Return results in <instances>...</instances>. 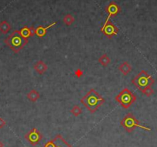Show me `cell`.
Returning <instances> with one entry per match:
<instances>
[{
  "label": "cell",
  "instance_id": "14",
  "mask_svg": "<svg viewBox=\"0 0 157 147\" xmlns=\"http://www.w3.org/2000/svg\"><path fill=\"white\" fill-rule=\"evenodd\" d=\"M11 29V25L7 21H2L0 22V32L2 34H7Z\"/></svg>",
  "mask_w": 157,
  "mask_h": 147
},
{
  "label": "cell",
  "instance_id": "7",
  "mask_svg": "<svg viewBox=\"0 0 157 147\" xmlns=\"http://www.w3.org/2000/svg\"><path fill=\"white\" fill-rule=\"evenodd\" d=\"M101 32L108 38H112L113 36H116L119 33V29L110 20L106 19L101 28Z\"/></svg>",
  "mask_w": 157,
  "mask_h": 147
},
{
  "label": "cell",
  "instance_id": "15",
  "mask_svg": "<svg viewBox=\"0 0 157 147\" xmlns=\"http://www.w3.org/2000/svg\"><path fill=\"white\" fill-rule=\"evenodd\" d=\"M98 61H99V63H100L102 66L105 67V66H107L109 64L111 60H110V59L109 58L108 56H107L106 54H103L102 56H101V57L99 59Z\"/></svg>",
  "mask_w": 157,
  "mask_h": 147
},
{
  "label": "cell",
  "instance_id": "19",
  "mask_svg": "<svg viewBox=\"0 0 157 147\" xmlns=\"http://www.w3.org/2000/svg\"><path fill=\"white\" fill-rule=\"evenodd\" d=\"M142 92H143L144 95H146V96L149 97V96H151L152 94H153L154 90L152 89V88H151V86H149V87H147L146 89H145Z\"/></svg>",
  "mask_w": 157,
  "mask_h": 147
},
{
  "label": "cell",
  "instance_id": "11",
  "mask_svg": "<svg viewBox=\"0 0 157 147\" xmlns=\"http://www.w3.org/2000/svg\"><path fill=\"white\" fill-rule=\"evenodd\" d=\"M56 22H52V23H51L50 25H48V26L46 27H43L41 26V25H39V26H38L37 28L36 29V35H37L39 37H43L44 36H46V31H47L49 29H50L52 26H53L54 25H56Z\"/></svg>",
  "mask_w": 157,
  "mask_h": 147
},
{
  "label": "cell",
  "instance_id": "23",
  "mask_svg": "<svg viewBox=\"0 0 157 147\" xmlns=\"http://www.w3.org/2000/svg\"><path fill=\"white\" fill-rule=\"evenodd\" d=\"M0 147H4V144L2 141L0 140Z\"/></svg>",
  "mask_w": 157,
  "mask_h": 147
},
{
  "label": "cell",
  "instance_id": "8",
  "mask_svg": "<svg viewBox=\"0 0 157 147\" xmlns=\"http://www.w3.org/2000/svg\"><path fill=\"white\" fill-rule=\"evenodd\" d=\"M43 147H72V145L66 142V139L61 135H57L54 139L46 142Z\"/></svg>",
  "mask_w": 157,
  "mask_h": 147
},
{
  "label": "cell",
  "instance_id": "6",
  "mask_svg": "<svg viewBox=\"0 0 157 147\" xmlns=\"http://www.w3.org/2000/svg\"><path fill=\"white\" fill-rule=\"evenodd\" d=\"M25 139L31 144L32 145H37L43 139V135L36 128H33L29 132L25 135Z\"/></svg>",
  "mask_w": 157,
  "mask_h": 147
},
{
  "label": "cell",
  "instance_id": "10",
  "mask_svg": "<svg viewBox=\"0 0 157 147\" xmlns=\"http://www.w3.org/2000/svg\"><path fill=\"white\" fill-rule=\"evenodd\" d=\"M34 69L39 74H43L48 69V66L43 61H38L34 64Z\"/></svg>",
  "mask_w": 157,
  "mask_h": 147
},
{
  "label": "cell",
  "instance_id": "4",
  "mask_svg": "<svg viewBox=\"0 0 157 147\" xmlns=\"http://www.w3.org/2000/svg\"><path fill=\"white\" fill-rule=\"evenodd\" d=\"M120 124H121L122 126H123V128L126 130V131L128 132V133L132 132L136 127L141 128L142 130H144L147 132H151L150 128L141 125L140 121L137 120V119H136L135 116H134V115L131 113L126 115V116L122 119Z\"/></svg>",
  "mask_w": 157,
  "mask_h": 147
},
{
  "label": "cell",
  "instance_id": "17",
  "mask_svg": "<svg viewBox=\"0 0 157 147\" xmlns=\"http://www.w3.org/2000/svg\"><path fill=\"white\" fill-rule=\"evenodd\" d=\"M82 109L78 106H74L72 107V110H71V113H72L74 116H78L79 115L82 114Z\"/></svg>",
  "mask_w": 157,
  "mask_h": 147
},
{
  "label": "cell",
  "instance_id": "12",
  "mask_svg": "<svg viewBox=\"0 0 157 147\" xmlns=\"http://www.w3.org/2000/svg\"><path fill=\"white\" fill-rule=\"evenodd\" d=\"M40 95H39V92L36 91V89H32L28 94H27V99L31 102H36L38 99H39Z\"/></svg>",
  "mask_w": 157,
  "mask_h": 147
},
{
  "label": "cell",
  "instance_id": "20",
  "mask_svg": "<svg viewBox=\"0 0 157 147\" xmlns=\"http://www.w3.org/2000/svg\"><path fill=\"white\" fill-rule=\"evenodd\" d=\"M82 74H83V72H82V71L80 69H77V70L75 72V75H76V76L78 77V78H79V77L82 76Z\"/></svg>",
  "mask_w": 157,
  "mask_h": 147
},
{
  "label": "cell",
  "instance_id": "13",
  "mask_svg": "<svg viewBox=\"0 0 157 147\" xmlns=\"http://www.w3.org/2000/svg\"><path fill=\"white\" fill-rule=\"evenodd\" d=\"M119 69H120V71L123 74V75H126L127 74H129V72H131L132 67H131V66L127 63V62H124V63H123L120 66H119Z\"/></svg>",
  "mask_w": 157,
  "mask_h": 147
},
{
  "label": "cell",
  "instance_id": "22",
  "mask_svg": "<svg viewBox=\"0 0 157 147\" xmlns=\"http://www.w3.org/2000/svg\"><path fill=\"white\" fill-rule=\"evenodd\" d=\"M30 29V34H31V36H33L36 35V29L34 28L33 26H31L29 28Z\"/></svg>",
  "mask_w": 157,
  "mask_h": 147
},
{
  "label": "cell",
  "instance_id": "3",
  "mask_svg": "<svg viewBox=\"0 0 157 147\" xmlns=\"http://www.w3.org/2000/svg\"><path fill=\"white\" fill-rule=\"evenodd\" d=\"M154 83H155L154 79L145 70H142L135 78L132 79V84L138 88L141 92H143L147 87L152 86Z\"/></svg>",
  "mask_w": 157,
  "mask_h": 147
},
{
  "label": "cell",
  "instance_id": "21",
  "mask_svg": "<svg viewBox=\"0 0 157 147\" xmlns=\"http://www.w3.org/2000/svg\"><path fill=\"white\" fill-rule=\"evenodd\" d=\"M6 125V121L4 120L2 118L0 117V129H2Z\"/></svg>",
  "mask_w": 157,
  "mask_h": 147
},
{
  "label": "cell",
  "instance_id": "18",
  "mask_svg": "<svg viewBox=\"0 0 157 147\" xmlns=\"http://www.w3.org/2000/svg\"><path fill=\"white\" fill-rule=\"evenodd\" d=\"M74 21H75V19H74L73 16H71L70 14L66 15L64 17V19H63V22H64V23L67 25H70Z\"/></svg>",
  "mask_w": 157,
  "mask_h": 147
},
{
  "label": "cell",
  "instance_id": "16",
  "mask_svg": "<svg viewBox=\"0 0 157 147\" xmlns=\"http://www.w3.org/2000/svg\"><path fill=\"white\" fill-rule=\"evenodd\" d=\"M19 33H20L21 36H22L23 38H25V39H28L29 37V36H31L29 28L27 26H24L23 28L19 30Z\"/></svg>",
  "mask_w": 157,
  "mask_h": 147
},
{
  "label": "cell",
  "instance_id": "2",
  "mask_svg": "<svg viewBox=\"0 0 157 147\" xmlns=\"http://www.w3.org/2000/svg\"><path fill=\"white\" fill-rule=\"evenodd\" d=\"M4 42L13 52L17 53L28 44V39L21 36L19 30H15L4 40Z\"/></svg>",
  "mask_w": 157,
  "mask_h": 147
},
{
  "label": "cell",
  "instance_id": "9",
  "mask_svg": "<svg viewBox=\"0 0 157 147\" xmlns=\"http://www.w3.org/2000/svg\"><path fill=\"white\" fill-rule=\"evenodd\" d=\"M105 11H106V13L109 14L108 17H107L106 19L109 20L110 17L116 16L118 13H120V8L119 7V6H118L117 4H116L115 2H112L111 3H110L109 5L106 7V9H105Z\"/></svg>",
  "mask_w": 157,
  "mask_h": 147
},
{
  "label": "cell",
  "instance_id": "5",
  "mask_svg": "<svg viewBox=\"0 0 157 147\" xmlns=\"http://www.w3.org/2000/svg\"><path fill=\"white\" fill-rule=\"evenodd\" d=\"M116 101L124 109H128L136 100V96L128 88L123 89L115 98Z\"/></svg>",
  "mask_w": 157,
  "mask_h": 147
},
{
  "label": "cell",
  "instance_id": "1",
  "mask_svg": "<svg viewBox=\"0 0 157 147\" xmlns=\"http://www.w3.org/2000/svg\"><path fill=\"white\" fill-rule=\"evenodd\" d=\"M80 101L81 103L87 108L90 113H94L105 103V99L95 89H92L82 97Z\"/></svg>",
  "mask_w": 157,
  "mask_h": 147
}]
</instances>
